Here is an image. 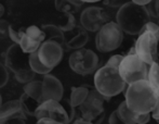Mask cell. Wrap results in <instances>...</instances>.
<instances>
[{
    "instance_id": "cell-31",
    "label": "cell",
    "mask_w": 159,
    "mask_h": 124,
    "mask_svg": "<svg viewBox=\"0 0 159 124\" xmlns=\"http://www.w3.org/2000/svg\"><path fill=\"white\" fill-rule=\"evenodd\" d=\"M154 9L151 11V14H154L155 17H159V0H154Z\"/></svg>"
},
{
    "instance_id": "cell-18",
    "label": "cell",
    "mask_w": 159,
    "mask_h": 124,
    "mask_svg": "<svg viewBox=\"0 0 159 124\" xmlns=\"http://www.w3.org/2000/svg\"><path fill=\"white\" fill-rule=\"evenodd\" d=\"M118 111L125 124H145L149 122L152 117L151 113H138L135 111H132L128 107L126 100L119 105Z\"/></svg>"
},
{
    "instance_id": "cell-37",
    "label": "cell",
    "mask_w": 159,
    "mask_h": 124,
    "mask_svg": "<svg viewBox=\"0 0 159 124\" xmlns=\"http://www.w3.org/2000/svg\"><path fill=\"white\" fill-rule=\"evenodd\" d=\"M158 57H159V47H158Z\"/></svg>"
},
{
    "instance_id": "cell-12",
    "label": "cell",
    "mask_w": 159,
    "mask_h": 124,
    "mask_svg": "<svg viewBox=\"0 0 159 124\" xmlns=\"http://www.w3.org/2000/svg\"><path fill=\"white\" fill-rule=\"evenodd\" d=\"M20 100L26 114L35 117L36 110L44 101L42 95V81L33 80L26 83L24 86V93Z\"/></svg>"
},
{
    "instance_id": "cell-3",
    "label": "cell",
    "mask_w": 159,
    "mask_h": 124,
    "mask_svg": "<svg viewBox=\"0 0 159 124\" xmlns=\"http://www.w3.org/2000/svg\"><path fill=\"white\" fill-rule=\"evenodd\" d=\"M30 53L25 52L16 42L9 47L4 56V64L14 74L15 80L23 84L33 81L36 75L30 67Z\"/></svg>"
},
{
    "instance_id": "cell-36",
    "label": "cell",
    "mask_w": 159,
    "mask_h": 124,
    "mask_svg": "<svg viewBox=\"0 0 159 124\" xmlns=\"http://www.w3.org/2000/svg\"><path fill=\"white\" fill-rule=\"evenodd\" d=\"M2 105V97H1V95H0V106Z\"/></svg>"
},
{
    "instance_id": "cell-21",
    "label": "cell",
    "mask_w": 159,
    "mask_h": 124,
    "mask_svg": "<svg viewBox=\"0 0 159 124\" xmlns=\"http://www.w3.org/2000/svg\"><path fill=\"white\" fill-rule=\"evenodd\" d=\"M30 67L36 74H40V75H44V74H48L51 72L50 67H46L41 61H40L39 57H38V53L37 51L35 52L30 53Z\"/></svg>"
},
{
    "instance_id": "cell-1",
    "label": "cell",
    "mask_w": 159,
    "mask_h": 124,
    "mask_svg": "<svg viewBox=\"0 0 159 124\" xmlns=\"http://www.w3.org/2000/svg\"><path fill=\"white\" fill-rule=\"evenodd\" d=\"M125 97L128 107L132 111L151 113L159 99V91L148 80H141L128 85Z\"/></svg>"
},
{
    "instance_id": "cell-9",
    "label": "cell",
    "mask_w": 159,
    "mask_h": 124,
    "mask_svg": "<svg viewBox=\"0 0 159 124\" xmlns=\"http://www.w3.org/2000/svg\"><path fill=\"white\" fill-rule=\"evenodd\" d=\"M149 65L136 53L128 52L120 63L119 73L128 85L141 80H147Z\"/></svg>"
},
{
    "instance_id": "cell-16",
    "label": "cell",
    "mask_w": 159,
    "mask_h": 124,
    "mask_svg": "<svg viewBox=\"0 0 159 124\" xmlns=\"http://www.w3.org/2000/svg\"><path fill=\"white\" fill-rule=\"evenodd\" d=\"M42 95L43 100H61L64 95V88L61 81L50 73L44 74L42 78Z\"/></svg>"
},
{
    "instance_id": "cell-33",
    "label": "cell",
    "mask_w": 159,
    "mask_h": 124,
    "mask_svg": "<svg viewBox=\"0 0 159 124\" xmlns=\"http://www.w3.org/2000/svg\"><path fill=\"white\" fill-rule=\"evenodd\" d=\"M67 1H69L70 3H73L74 6H76V7H81L82 4H84V2L82 1H80V0H67Z\"/></svg>"
},
{
    "instance_id": "cell-5",
    "label": "cell",
    "mask_w": 159,
    "mask_h": 124,
    "mask_svg": "<svg viewBox=\"0 0 159 124\" xmlns=\"http://www.w3.org/2000/svg\"><path fill=\"white\" fill-rule=\"evenodd\" d=\"M75 109L76 108L71 105L70 99L62 98L61 100L49 99V100H44L38 107V109L36 110L35 118L39 119L42 117H48L54 120L57 124L70 123L75 119Z\"/></svg>"
},
{
    "instance_id": "cell-19",
    "label": "cell",
    "mask_w": 159,
    "mask_h": 124,
    "mask_svg": "<svg viewBox=\"0 0 159 124\" xmlns=\"http://www.w3.org/2000/svg\"><path fill=\"white\" fill-rule=\"evenodd\" d=\"M41 28L46 34V40H55V42H60L62 46L65 45L64 32L60 28V26H57L54 24H43L41 25Z\"/></svg>"
},
{
    "instance_id": "cell-28",
    "label": "cell",
    "mask_w": 159,
    "mask_h": 124,
    "mask_svg": "<svg viewBox=\"0 0 159 124\" xmlns=\"http://www.w3.org/2000/svg\"><path fill=\"white\" fill-rule=\"evenodd\" d=\"M124 57L125 56H122V55H115V56H113V57L109 58L106 64L111 65V67H118V69H119L120 63H121L122 60H124Z\"/></svg>"
},
{
    "instance_id": "cell-34",
    "label": "cell",
    "mask_w": 159,
    "mask_h": 124,
    "mask_svg": "<svg viewBox=\"0 0 159 124\" xmlns=\"http://www.w3.org/2000/svg\"><path fill=\"white\" fill-rule=\"evenodd\" d=\"M80 1H82L84 3H86V2H88V3H94V2L103 1V0H80Z\"/></svg>"
},
{
    "instance_id": "cell-25",
    "label": "cell",
    "mask_w": 159,
    "mask_h": 124,
    "mask_svg": "<svg viewBox=\"0 0 159 124\" xmlns=\"http://www.w3.org/2000/svg\"><path fill=\"white\" fill-rule=\"evenodd\" d=\"M6 64L0 62V88L6 86L9 82V71Z\"/></svg>"
},
{
    "instance_id": "cell-14",
    "label": "cell",
    "mask_w": 159,
    "mask_h": 124,
    "mask_svg": "<svg viewBox=\"0 0 159 124\" xmlns=\"http://www.w3.org/2000/svg\"><path fill=\"white\" fill-rule=\"evenodd\" d=\"M107 22L108 14L98 7H88L80 14V24L88 32H98Z\"/></svg>"
},
{
    "instance_id": "cell-7",
    "label": "cell",
    "mask_w": 159,
    "mask_h": 124,
    "mask_svg": "<svg viewBox=\"0 0 159 124\" xmlns=\"http://www.w3.org/2000/svg\"><path fill=\"white\" fill-rule=\"evenodd\" d=\"M9 38H11L13 42L19 44L25 52L33 53L37 51L46 40V34L37 25H30L21 30H14L11 25Z\"/></svg>"
},
{
    "instance_id": "cell-2",
    "label": "cell",
    "mask_w": 159,
    "mask_h": 124,
    "mask_svg": "<svg viewBox=\"0 0 159 124\" xmlns=\"http://www.w3.org/2000/svg\"><path fill=\"white\" fill-rule=\"evenodd\" d=\"M152 14L146 6L129 1L118 9L116 13V22L124 33L129 35H140L147 22L151 21Z\"/></svg>"
},
{
    "instance_id": "cell-10",
    "label": "cell",
    "mask_w": 159,
    "mask_h": 124,
    "mask_svg": "<svg viewBox=\"0 0 159 124\" xmlns=\"http://www.w3.org/2000/svg\"><path fill=\"white\" fill-rule=\"evenodd\" d=\"M98 57L90 49L80 48L75 50L68 59V64L75 73L79 75H89L98 70Z\"/></svg>"
},
{
    "instance_id": "cell-8",
    "label": "cell",
    "mask_w": 159,
    "mask_h": 124,
    "mask_svg": "<svg viewBox=\"0 0 159 124\" xmlns=\"http://www.w3.org/2000/svg\"><path fill=\"white\" fill-rule=\"evenodd\" d=\"M124 40V31L117 22L109 21L96 32L95 47L100 52H111L119 48Z\"/></svg>"
},
{
    "instance_id": "cell-35",
    "label": "cell",
    "mask_w": 159,
    "mask_h": 124,
    "mask_svg": "<svg viewBox=\"0 0 159 124\" xmlns=\"http://www.w3.org/2000/svg\"><path fill=\"white\" fill-rule=\"evenodd\" d=\"M3 14H4V7L0 3V19L3 17Z\"/></svg>"
},
{
    "instance_id": "cell-11",
    "label": "cell",
    "mask_w": 159,
    "mask_h": 124,
    "mask_svg": "<svg viewBox=\"0 0 159 124\" xmlns=\"http://www.w3.org/2000/svg\"><path fill=\"white\" fill-rule=\"evenodd\" d=\"M158 45L159 36L153 32L145 31L139 35L138 39L134 45L135 52L144 62L148 65L157 61L158 59Z\"/></svg>"
},
{
    "instance_id": "cell-13",
    "label": "cell",
    "mask_w": 159,
    "mask_h": 124,
    "mask_svg": "<svg viewBox=\"0 0 159 124\" xmlns=\"http://www.w3.org/2000/svg\"><path fill=\"white\" fill-rule=\"evenodd\" d=\"M40 61L46 67L54 69L63 59L64 49L60 42L55 40H44L37 50Z\"/></svg>"
},
{
    "instance_id": "cell-4",
    "label": "cell",
    "mask_w": 159,
    "mask_h": 124,
    "mask_svg": "<svg viewBox=\"0 0 159 124\" xmlns=\"http://www.w3.org/2000/svg\"><path fill=\"white\" fill-rule=\"evenodd\" d=\"M126 85L118 67L105 64L95 71L94 87L106 99H111L125 91Z\"/></svg>"
},
{
    "instance_id": "cell-26",
    "label": "cell",
    "mask_w": 159,
    "mask_h": 124,
    "mask_svg": "<svg viewBox=\"0 0 159 124\" xmlns=\"http://www.w3.org/2000/svg\"><path fill=\"white\" fill-rule=\"evenodd\" d=\"M10 24L6 20L0 19V39H6L9 37V33H10Z\"/></svg>"
},
{
    "instance_id": "cell-17",
    "label": "cell",
    "mask_w": 159,
    "mask_h": 124,
    "mask_svg": "<svg viewBox=\"0 0 159 124\" xmlns=\"http://www.w3.org/2000/svg\"><path fill=\"white\" fill-rule=\"evenodd\" d=\"M67 38L65 37V47L68 49H77L84 48L89 40L88 31L82 26H76L74 30L67 32Z\"/></svg>"
},
{
    "instance_id": "cell-22",
    "label": "cell",
    "mask_w": 159,
    "mask_h": 124,
    "mask_svg": "<svg viewBox=\"0 0 159 124\" xmlns=\"http://www.w3.org/2000/svg\"><path fill=\"white\" fill-rule=\"evenodd\" d=\"M147 80L149 81V83H151L156 89L159 91V63L158 61H155L149 65Z\"/></svg>"
},
{
    "instance_id": "cell-29",
    "label": "cell",
    "mask_w": 159,
    "mask_h": 124,
    "mask_svg": "<svg viewBox=\"0 0 159 124\" xmlns=\"http://www.w3.org/2000/svg\"><path fill=\"white\" fill-rule=\"evenodd\" d=\"M108 123H111V124H122L124 123V121H122L121 117H120L118 109L111 112V117H109V119H108Z\"/></svg>"
},
{
    "instance_id": "cell-24",
    "label": "cell",
    "mask_w": 159,
    "mask_h": 124,
    "mask_svg": "<svg viewBox=\"0 0 159 124\" xmlns=\"http://www.w3.org/2000/svg\"><path fill=\"white\" fill-rule=\"evenodd\" d=\"M65 17H66V22L60 25V28L64 33H67V32H70L77 26V22H76V19L74 17V13H65Z\"/></svg>"
},
{
    "instance_id": "cell-20",
    "label": "cell",
    "mask_w": 159,
    "mask_h": 124,
    "mask_svg": "<svg viewBox=\"0 0 159 124\" xmlns=\"http://www.w3.org/2000/svg\"><path fill=\"white\" fill-rule=\"evenodd\" d=\"M90 92V88L87 85H82L79 87H73L70 92V102L75 108H78L87 99Z\"/></svg>"
},
{
    "instance_id": "cell-15",
    "label": "cell",
    "mask_w": 159,
    "mask_h": 124,
    "mask_svg": "<svg viewBox=\"0 0 159 124\" xmlns=\"http://www.w3.org/2000/svg\"><path fill=\"white\" fill-rule=\"evenodd\" d=\"M27 114L22 107L21 100H9L0 106V124L25 123Z\"/></svg>"
},
{
    "instance_id": "cell-32",
    "label": "cell",
    "mask_w": 159,
    "mask_h": 124,
    "mask_svg": "<svg viewBox=\"0 0 159 124\" xmlns=\"http://www.w3.org/2000/svg\"><path fill=\"white\" fill-rule=\"evenodd\" d=\"M131 1H133L134 3L141 4V6H147V4L152 3L154 0H131Z\"/></svg>"
},
{
    "instance_id": "cell-38",
    "label": "cell",
    "mask_w": 159,
    "mask_h": 124,
    "mask_svg": "<svg viewBox=\"0 0 159 124\" xmlns=\"http://www.w3.org/2000/svg\"><path fill=\"white\" fill-rule=\"evenodd\" d=\"M157 123H159V120H158V121H157Z\"/></svg>"
},
{
    "instance_id": "cell-6",
    "label": "cell",
    "mask_w": 159,
    "mask_h": 124,
    "mask_svg": "<svg viewBox=\"0 0 159 124\" xmlns=\"http://www.w3.org/2000/svg\"><path fill=\"white\" fill-rule=\"evenodd\" d=\"M107 100L96 88L90 89L87 99L79 106L80 116L74 119L75 124L101 123L104 119V101Z\"/></svg>"
},
{
    "instance_id": "cell-27",
    "label": "cell",
    "mask_w": 159,
    "mask_h": 124,
    "mask_svg": "<svg viewBox=\"0 0 159 124\" xmlns=\"http://www.w3.org/2000/svg\"><path fill=\"white\" fill-rule=\"evenodd\" d=\"M129 1H131V0H103V2H104V4L106 7H109V8H118V9Z\"/></svg>"
},
{
    "instance_id": "cell-30",
    "label": "cell",
    "mask_w": 159,
    "mask_h": 124,
    "mask_svg": "<svg viewBox=\"0 0 159 124\" xmlns=\"http://www.w3.org/2000/svg\"><path fill=\"white\" fill-rule=\"evenodd\" d=\"M151 114H152V117H153V119H155L156 121L159 120V99H158L157 103H156L155 108L153 109V111L151 112Z\"/></svg>"
},
{
    "instance_id": "cell-23",
    "label": "cell",
    "mask_w": 159,
    "mask_h": 124,
    "mask_svg": "<svg viewBox=\"0 0 159 124\" xmlns=\"http://www.w3.org/2000/svg\"><path fill=\"white\" fill-rule=\"evenodd\" d=\"M54 4H55V9L57 11H60V12H63L64 14L65 13H75L79 9V7L74 6L73 3H70L67 0H55Z\"/></svg>"
}]
</instances>
